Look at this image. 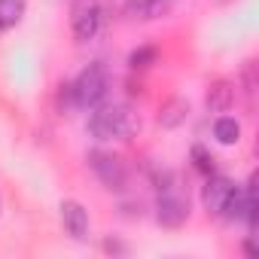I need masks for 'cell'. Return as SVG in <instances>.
<instances>
[{
	"mask_svg": "<svg viewBox=\"0 0 259 259\" xmlns=\"http://www.w3.org/2000/svg\"><path fill=\"white\" fill-rule=\"evenodd\" d=\"M244 92H247V95L256 92V67H253V64L244 67Z\"/></svg>",
	"mask_w": 259,
	"mask_h": 259,
	"instance_id": "5bb4252c",
	"label": "cell"
},
{
	"mask_svg": "<svg viewBox=\"0 0 259 259\" xmlns=\"http://www.w3.org/2000/svg\"><path fill=\"white\" fill-rule=\"evenodd\" d=\"M0 207H4V204H0Z\"/></svg>",
	"mask_w": 259,
	"mask_h": 259,
	"instance_id": "9a60e30c",
	"label": "cell"
},
{
	"mask_svg": "<svg viewBox=\"0 0 259 259\" xmlns=\"http://www.w3.org/2000/svg\"><path fill=\"white\" fill-rule=\"evenodd\" d=\"M204 104H207L210 113H226V110L235 104V85H232L229 79H217V82L207 89Z\"/></svg>",
	"mask_w": 259,
	"mask_h": 259,
	"instance_id": "9c48e42d",
	"label": "cell"
},
{
	"mask_svg": "<svg viewBox=\"0 0 259 259\" xmlns=\"http://www.w3.org/2000/svg\"><path fill=\"white\" fill-rule=\"evenodd\" d=\"M89 165H92L95 177L104 183V189H110V192H122V189L128 186V168H125V162H122L119 156L95 150V153L89 156Z\"/></svg>",
	"mask_w": 259,
	"mask_h": 259,
	"instance_id": "277c9868",
	"label": "cell"
},
{
	"mask_svg": "<svg viewBox=\"0 0 259 259\" xmlns=\"http://www.w3.org/2000/svg\"><path fill=\"white\" fill-rule=\"evenodd\" d=\"M189 119V104L183 98H171L168 104H162L159 110V125L162 128H180Z\"/></svg>",
	"mask_w": 259,
	"mask_h": 259,
	"instance_id": "30bf717a",
	"label": "cell"
},
{
	"mask_svg": "<svg viewBox=\"0 0 259 259\" xmlns=\"http://www.w3.org/2000/svg\"><path fill=\"white\" fill-rule=\"evenodd\" d=\"M25 16V0H0V31H10Z\"/></svg>",
	"mask_w": 259,
	"mask_h": 259,
	"instance_id": "7c38bea8",
	"label": "cell"
},
{
	"mask_svg": "<svg viewBox=\"0 0 259 259\" xmlns=\"http://www.w3.org/2000/svg\"><path fill=\"white\" fill-rule=\"evenodd\" d=\"M70 28H73V37L79 43H89L101 34L104 28V10L98 0H76L73 10H70Z\"/></svg>",
	"mask_w": 259,
	"mask_h": 259,
	"instance_id": "3957f363",
	"label": "cell"
},
{
	"mask_svg": "<svg viewBox=\"0 0 259 259\" xmlns=\"http://www.w3.org/2000/svg\"><path fill=\"white\" fill-rule=\"evenodd\" d=\"M156 220L165 226V229H180L186 220H189V204L186 198H180L177 192H159V201H156Z\"/></svg>",
	"mask_w": 259,
	"mask_h": 259,
	"instance_id": "5b68a950",
	"label": "cell"
},
{
	"mask_svg": "<svg viewBox=\"0 0 259 259\" xmlns=\"http://www.w3.org/2000/svg\"><path fill=\"white\" fill-rule=\"evenodd\" d=\"M138 128H141L138 113H132V107H125V104L98 107L89 116V135L95 141H128Z\"/></svg>",
	"mask_w": 259,
	"mask_h": 259,
	"instance_id": "6da1fadb",
	"label": "cell"
},
{
	"mask_svg": "<svg viewBox=\"0 0 259 259\" xmlns=\"http://www.w3.org/2000/svg\"><path fill=\"white\" fill-rule=\"evenodd\" d=\"M213 138H217L223 147L238 144V141H241V122H238L235 116H220V119L213 122Z\"/></svg>",
	"mask_w": 259,
	"mask_h": 259,
	"instance_id": "8fae6325",
	"label": "cell"
},
{
	"mask_svg": "<svg viewBox=\"0 0 259 259\" xmlns=\"http://www.w3.org/2000/svg\"><path fill=\"white\" fill-rule=\"evenodd\" d=\"M110 89H113V79H110L104 64H89L76 76V82L67 85V92L73 98V107H101L107 101Z\"/></svg>",
	"mask_w": 259,
	"mask_h": 259,
	"instance_id": "7a4b0ae2",
	"label": "cell"
},
{
	"mask_svg": "<svg viewBox=\"0 0 259 259\" xmlns=\"http://www.w3.org/2000/svg\"><path fill=\"white\" fill-rule=\"evenodd\" d=\"M122 13L132 22H159L171 13V4L168 0H125Z\"/></svg>",
	"mask_w": 259,
	"mask_h": 259,
	"instance_id": "8992f818",
	"label": "cell"
},
{
	"mask_svg": "<svg viewBox=\"0 0 259 259\" xmlns=\"http://www.w3.org/2000/svg\"><path fill=\"white\" fill-rule=\"evenodd\" d=\"M156 61V49H150V46H144V49H135L132 55H128V64H132L135 70H144V67H150Z\"/></svg>",
	"mask_w": 259,
	"mask_h": 259,
	"instance_id": "4fadbf2b",
	"label": "cell"
},
{
	"mask_svg": "<svg viewBox=\"0 0 259 259\" xmlns=\"http://www.w3.org/2000/svg\"><path fill=\"white\" fill-rule=\"evenodd\" d=\"M232 180L229 177H210L207 180V186H204V207L210 210V213H220L223 210V204H226V198H229V192H232Z\"/></svg>",
	"mask_w": 259,
	"mask_h": 259,
	"instance_id": "ba28073f",
	"label": "cell"
},
{
	"mask_svg": "<svg viewBox=\"0 0 259 259\" xmlns=\"http://www.w3.org/2000/svg\"><path fill=\"white\" fill-rule=\"evenodd\" d=\"M61 223H64V232L73 241H85L89 238V210L79 201H73V198L61 201Z\"/></svg>",
	"mask_w": 259,
	"mask_h": 259,
	"instance_id": "52a82bcc",
	"label": "cell"
}]
</instances>
